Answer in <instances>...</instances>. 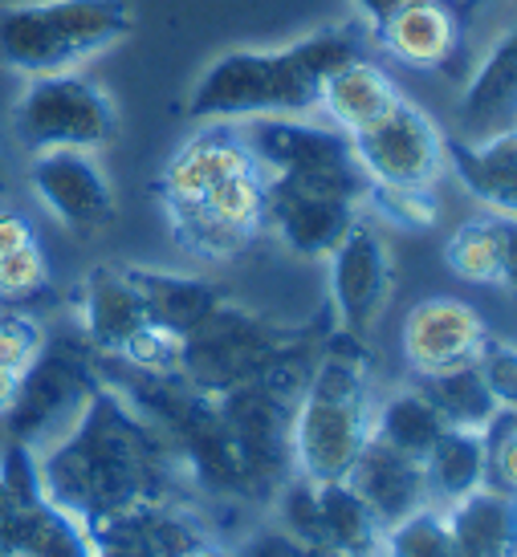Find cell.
Instances as JSON below:
<instances>
[{"mask_svg": "<svg viewBox=\"0 0 517 557\" xmlns=\"http://www.w3.org/2000/svg\"><path fill=\"white\" fill-rule=\"evenodd\" d=\"M444 168L453 171L472 200L489 212L514 216L517 208V131L505 126L489 139H448L444 135Z\"/></svg>", "mask_w": 517, "mask_h": 557, "instance_id": "obj_18", "label": "cell"}, {"mask_svg": "<svg viewBox=\"0 0 517 557\" xmlns=\"http://www.w3.org/2000/svg\"><path fill=\"white\" fill-rule=\"evenodd\" d=\"M294 346H301L282 325L266 322L257 313L220 301L200 325H192L180 346V379L205 395H224V391L249 383L266 374L273 362H282Z\"/></svg>", "mask_w": 517, "mask_h": 557, "instance_id": "obj_5", "label": "cell"}, {"mask_svg": "<svg viewBox=\"0 0 517 557\" xmlns=\"http://www.w3.org/2000/svg\"><path fill=\"white\" fill-rule=\"evenodd\" d=\"M46 285H49V261L37 240L0 257V301H29Z\"/></svg>", "mask_w": 517, "mask_h": 557, "instance_id": "obj_34", "label": "cell"}, {"mask_svg": "<svg viewBox=\"0 0 517 557\" xmlns=\"http://www.w3.org/2000/svg\"><path fill=\"white\" fill-rule=\"evenodd\" d=\"M416 387L428 395V403L436 407V416L444 428H460V432H481L489 419L502 411V403L489 395L481 383L477 367H456V371L423 374L416 379Z\"/></svg>", "mask_w": 517, "mask_h": 557, "instance_id": "obj_28", "label": "cell"}, {"mask_svg": "<svg viewBox=\"0 0 517 557\" xmlns=\"http://www.w3.org/2000/svg\"><path fill=\"white\" fill-rule=\"evenodd\" d=\"M126 277L135 281L147 318L172 334H188L192 325H200L208 313L217 310L224 294L212 281L184 277V273H168V269H143V264H126Z\"/></svg>", "mask_w": 517, "mask_h": 557, "instance_id": "obj_22", "label": "cell"}, {"mask_svg": "<svg viewBox=\"0 0 517 557\" xmlns=\"http://www.w3.org/2000/svg\"><path fill=\"white\" fill-rule=\"evenodd\" d=\"M0 557H13V545H9V517H4V505H0Z\"/></svg>", "mask_w": 517, "mask_h": 557, "instance_id": "obj_41", "label": "cell"}, {"mask_svg": "<svg viewBox=\"0 0 517 557\" xmlns=\"http://www.w3.org/2000/svg\"><path fill=\"white\" fill-rule=\"evenodd\" d=\"M362 212H376L379 220H387V224H395V228L423 233V228H432V224H436L440 203H436V191H428V187L367 184Z\"/></svg>", "mask_w": 517, "mask_h": 557, "instance_id": "obj_30", "label": "cell"}, {"mask_svg": "<svg viewBox=\"0 0 517 557\" xmlns=\"http://www.w3.org/2000/svg\"><path fill=\"white\" fill-rule=\"evenodd\" d=\"M21 379H25V374H13V371H4V367H0V423H4V419H9V411L16 407Z\"/></svg>", "mask_w": 517, "mask_h": 557, "instance_id": "obj_38", "label": "cell"}, {"mask_svg": "<svg viewBox=\"0 0 517 557\" xmlns=\"http://www.w3.org/2000/svg\"><path fill=\"white\" fill-rule=\"evenodd\" d=\"M440 432H444V423H440L436 407L428 403V395H423L416 383L376 399L371 435H376L379 444H387V448L404 451V456H411V460L423 465V456L432 451Z\"/></svg>", "mask_w": 517, "mask_h": 557, "instance_id": "obj_27", "label": "cell"}, {"mask_svg": "<svg viewBox=\"0 0 517 557\" xmlns=\"http://www.w3.org/2000/svg\"><path fill=\"white\" fill-rule=\"evenodd\" d=\"M13 557H95V537L78 517L37 496L21 509H4Z\"/></svg>", "mask_w": 517, "mask_h": 557, "instance_id": "obj_25", "label": "cell"}, {"mask_svg": "<svg viewBox=\"0 0 517 557\" xmlns=\"http://www.w3.org/2000/svg\"><path fill=\"white\" fill-rule=\"evenodd\" d=\"M172 557H233V549L205 537V542H192V545H184V549H175Z\"/></svg>", "mask_w": 517, "mask_h": 557, "instance_id": "obj_40", "label": "cell"}, {"mask_svg": "<svg viewBox=\"0 0 517 557\" xmlns=\"http://www.w3.org/2000/svg\"><path fill=\"white\" fill-rule=\"evenodd\" d=\"M330 310L338 318V334L367 342L387 310L395 289L392 248L367 216H359L338 245L330 248Z\"/></svg>", "mask_w": 517, "mask_h": 557, "instance_id": "obj_8", "label": "cell"}, {"mask_svg": "<svg viewBox=\"0 0 517 557\" xmlns=\"http://www.w3.org/2000/svg\"><path fill=\"white\" fill-rule=\"evenodd\" d=\"M350 147L371 184L436 191V180L444 171V135L408 98H399V107L383 123L355 135Z\"/></svg>", "mask_w": 517, "mask_h": 557, "instance_id": "obj_10", "label": "cell"}, {"mask_svg": "<svg viewBox=\"0 0 517 557\" xmlns=\"http://www.w3.org/2000/svg\"><path fill=\"white\" fill-rule=\"evenodd\" d=\"M371 37L395 62L411 65V70H436L460 46V25H456L448 4L411 0L404 9H395L392 16H383L379 25H371Z\"/></svg>", "mask_w": 517, "mask_h": 557, "instance_id": "obj_17", "label": "cell"}, {"mask_svg": "<svg viewBox=\"0 0 517 557\" xmlns=\"http://www.w3.org/2000/svg\"><path fill=\"white\" fill-rule=\"evenodd\" d=\"M95 371L86 367V358L78 350H41V358L33 362L25 379H21V395L16 407L9 411V435L41 448L46 435L58 428V419H74L78 407L86 403V395L95 391Z\"/></svg>", "mask_w": 517, "mask_h": 557, "instance_id": "obj_13", "label": "cell"}, {"mask_svg": "<svg viewBox=\"0 0 517 557\" xmlns=\"http://www.w3.org/2000/svg\"><path fill=\"white\" fill-rule=\"evenodd\" d=\"M371 180H301L269 175L266 228L290 252L306 261H327L330 248L362 216V196Z\"/></svg>", "mask_w": 517, "mask_h": 557, "instance_id": "obj_7", "label": "cell"}, {"mask_svg": "<svg viewBox=\"0 0 517 557\" xmlns=\"http://www.w3.org/2000/svg\"><path fill=\"white\" fill-rule=\"evenodd\" d=\"M362 58V25L313 29L285 49H233L208 65L192 86L188 119L241 123V119H301L318 110V86L338 65Z\"/></svg>", "mask_w": 517, "mask_h": 557, "instance_id": "obj_2", "label": "cell"}, {"mask_svg": "<svg viewBox=\"0 0 517 557\" xmlns=\"http://www.w3.org/2000/svg\"><path fill=\"white\" fill-rule=\"evenodd\" d=\"M236 135L266 175H301V180H367L355 147L338 126H313L306 119H241Z\"/></svg>", "mask_w": 517, "mask_h": 557, "instance_id": "obj_9", "label": "cell"}, {"mask_svg": "<svg viewBox=\"0 0 517 557\" xmlns=\"http://www.w3.org/2000/svg\"><path fill=\"white\" fill-rule=\"evenodd\" d=\"M404 4H411V0H355V9L367 16V25H379L383 16H392L395 9H404Z\"/></svg>", "mask_w": 517, "mask_h": 557, "instance_id": "obj_39", "label": "cell"}, {"mask_svg": "<svg viewBox=\"0 0 517 557\" xmlns=\"http://www.w3.org/2000/svg\"><path fill=\"white\" fill-rule=\"evenodd\" d=\"M423 480H428V500L436 509H448L469 493L485 488V451L481 432H460L444 428L432 451L423 456Z\"/></svg>", "mask_w": 517, "mask_h": 557, "instance_id": "obj_26", "label": "cell"}, {"mask_svg": "<svg viewBox=\"0 0 517 557\" xmlns=\"http://www.w3.org/2000/svg\"><path fill=\"white\" fill-rule=\"evenodd\" d=\"M472 367H477V374H481V383L489 387V395H493V399L502 403V407H514V403H517V355H514V342H505V338H497V334H489Z\"/></svg>", "mask_w": 517, "mask_h": 557, "instance_id": "obj_35", "label": "cell"}, {"mask_svg": "<svg viewBox=\"0 0 517 557\" xmlns=\"http://www.w3.org/2000/svg\"><path fill=\"white\" fill-rule=\"evenodd\" d=\"M33 456L46 500L78 517L90 533L139 509L168 505L180 480L163 435L107 383H95L78 416L33 448Z\"/></svg>", "mask_w": 517, "mask_h": 557, "instance_id": "obj_1", "label": "cell"}, {"mask_svg": "<svg viewBox=\"0 0 517 557\" xmlns=\"http://www.w3.org/2000/svg\"><path fill=\"white\" fill-rule=\"evenodd\" d=\"M13 135L29 151H98L119 135L110 98L78 74H37L13 107Z\"/></svg>", "mask_w": 517, "mask_h": 557, "instance_id": "obj_6", "label": "cell"}, {"mask_svg": "<svg viewBox=\"0 0 517 557\" xmlns=\"http://www.w3.org/2000/svg\"><path fill=\"white\" fill-rule=\"evenodd\" d=\"M399 98L404 94L392 82V74L371 62V58H355V62L338 65L318 86V110L330 119V126L343 131L346 139H355V135L371 131L376 123H383L399 107Z\"/></svg>", "mask_w": 517, "mask_h": 557, "instance_id": "obj_16", "label": "cell"}, {"mask_svg": "<svg viewBox=\"0 0 517 557\" xmlns=\"http://www.w3.org/2000/svg\"><path fill=\"white\" fill-rule=\"evenodd\" d=\"M448 533L460 557H517V512L514 496L477 488L444 509Z\"/></svg>", "mask_w": 517, "mask_h": 557, "instance_id": "obj_23", "label": "cell"}, {"mask_svg": "<svg viewBox=\"0 0 517 557\" xmlns=\"http://www.w3.org/2000/svg\"><path fill=\"white\" fill-rule=\"evenodd\" d=\"M233 557H327V554H318L310 545L294 542L285 529L269 525V529H253L249 537L233 549Z\"/></svg>", "mask_w": 517, "mask_h": 557, "instance_id": "obj_36", "label": "cell"}, {"mask_svg": "<svg viewBox=\"0 0 517 557\" xmlns=\"http://www.w3.org/2000/svg\"><path fill=\"white\" fill-rule=\"evenodd\" d=\"M147 322L151 318L135 281L126 277V264H98L86 273L78 289V325L86 346H95L102 355H119V346Z\"/></svg>", "mask_w": 517, "mask_h": 557, "instance_id": "obj_15", "label": "cell"}, {"mask_svg": "<svg viewBox=\"0 0 517 557\" xmlns=\"http://www.w3.org/2000/svg\"><path fill=\"white\" fill-rule=\"evenodd\" d=\"M444 264L469 285H493V289H514L517 269V228L514 216L505 212H481L465 220L448 245H444Z\"/></svg>", "mask_w": 517, "mask_h": 557, "instance_id": "obj_20", "label": "cell"}, {"mask_svg": "<svg viewBox=\"0 0 517 557\" xmlns=\"http://www.w3.org/2000/svg\"><path fill=\"white\" fill-rule=\"evenodd\" d=\"M29 184L41 208L74 236H90L98 228H107L114 220V208H119L107 171L98 168V159L90 151H74V147L33 151Z\"/></svg>", "mask_w": 517, "mask_h": 557, "instance_id": "obj_11", "label": "cell"}, {"mask_svg": "<svg viewBox=\"0 0 517 557\" xmlns=\"http://www.w3.org/2000/svg\"><path fill=\"white\" fill-rule=\"evenodd\" d=\"M481 451H485V488L502 496H517V411L502 407L481 428Z\"/></svg>", "mask_w": 517, "mask_h": 557, "instance_id": "obj_31", "label": "cell"}, {"mask_svg": "<svg viewBox=\"0 0 517 557\" xmlns=\"http://www.w3.org/2000/svg\"><path fill=\"white\" fill-rule=\"evenodd\" d=\"M313 493H318V521H322L327 557H383L387 529L379 525L376 512L367 509V500L346 480L313 484Z\"/></svg>", "mask_w": 517, "mask_h": 557, "instance_id": "obj_24", "label": "cell"}, {"mask_svg": "<svg viewBox=\"0 0 517 557\" xmlns=\"http://www.w3.org/2000/svg\"><path fill=\"white\" fill-rule=\"evenodd\" d=\"M371 371H367V346L359 338H338L310 362L306 387L294 403L290 419V456L294 476L310 484L346 480L371 440Z\"/></svg>", "mask_w": 517, "mask_h": 557, "instance_id": "obj_3", "label": "cell"}, {"mask_svg": "<svg viewBox=\"0 0 517 557\" xmlns=\"http://www.w3.org/2000/svg\"><path fill=\"white\" fill-rule=\"evenodd\" d=\"M517 110V37L502 33L485 62L477 65L469 90L460 98V119L472 131V139H489L505 126H514Z\"/></svg>", "mask_w": 517, "mask_h": 557, "instance_id": "obj_21", "label": "cell"}, {"mask_svg": "<svg viewBox=\"0 0 517 557\" xmlns=\"http://www.w3.org/2000/svg\"><path fill=\"white\" fill-rule=\"evenodd\" d=\"M33 240H37L33 220L25 212H16V208H0V257L16 252L21 245H33Z\"/></svg>", "mask_w": 517, "mask_h": 557, "instance_id": "obj_37", "label": "cell"}, {"mask_svg": "<svg viewBox=\"0 0 517 557\" xmlns=\"http://www.w3.org/2000/svg\"><path fill=\"white\" fill-rule=\"evenodd\" d=\"M180 346H184L180 334L147 322L119 346L114 362H123V367L139 374H180Z\"/></svg>", "mask_w": 517, "mask_h": 557, "instance_id": "obj_32", "label": "cell"}, {"mask_svg": "<svg viewBox=\"0 0 517 557\" xmlns=\"http://www.w3.org/2000/svg\"><path fill=\"white\" fill-rule=\"evenodd\" d=\"M135 29L131 0H25L0 4V65L65 74Z\"/></svg>", "mask_w": 517, "mask_h": 557, "instance_id": "obj_4", "label": "cell"}, {"mask_svg": "<svg viewBox=\"0 0 517 557\" xmlns=\"http://www.w3.org/2000/svg\"><path fill=\"white\" fill-rule=\"evenodd\" d=\"M245 168H257V163H253V156L245 151L236 126L212 123L208 131L192 135V139L168 159V168L159 175V196H163V203L200 200L217 180L233 175V171H245Z\"/></svg>", "mask_w": 517, "mask_h": 557, "instance_id": "obj_19", "label": "cell"}, {"mask_svg": "<svg viewBox=\"0 0 517 557\" xmlns=\"http://www.w3.org/2000/svg\"><path fill=\"white\" fill-rule=\"evenodd\" d=\"M493 334L485 318L460 297H423L399 325V350L416 379L456 367H472L485 338Z\"/></svg>", "mask_w": 517, "mask_h": 557, "instance_id": "obj_12", "label": "cell"}, {"mask_svg": "<svg viewBox=\"0 0 517 557\" xmlns=\"http://www.w3.org/2000/svg\"><path fill=\"white\" fill-rule=\"evenodd\" d=\"M383 557H460L444 521V509L423 505L411 517H404L399 525L387 529L383 537Z\"/></svg>", "mask_w": 517, "mask_h": 557, "instance_id": "obj_29", "label": "cell"}, {"mask_svg": "<svg viewBox=\"0 0 517 557\" xmlns=\"http://www.w3.org/2000/svg\"><path fill=\"white\" fill-rule=\"evenodd\" d=\"M346 484L367 500V509L376 512V521L383 529L399 525L404 517L416 509L432 505L428 500V480H423V465L411 460L404 451L379 444L376 435L367 440V448L359 451V460L350 468Z\"/></svg>", "mask_w": 517, "mask_h": 557, "instance_id": "obj_14", "label": "cell"}, {"mask_svg": "<svg viewBox=\"0 0 517 557\" xmlns=\"http://www.w3.org/2000/svg\"><path fill=\"white\" fill-rule=\"evenodd\" d=\"M46 350V325L33 313L0 310V367L13 374H25Z\"/></svg>", "mask_w": 517, "mask_h": 557, "instance_id": "obj_33", "label": "cell"}]
</instances>
